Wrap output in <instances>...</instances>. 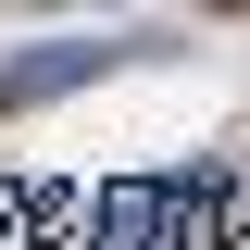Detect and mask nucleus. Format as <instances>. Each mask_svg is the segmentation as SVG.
<instances>
[{
    "instance_id": "1",
    "label": "nucleus",
    "mask_w": 250,
    "mask_h": 250,
    "mask_svg": "<svg viewBox=\"0 0 250 250\" xmlns=\"http://www.w3.org/2000/svg\"><path fill=\"white\" fill-rule=\"evenodd\" d=\"M113 62H125V38H25V50H0V113L75 100V88H100Z\"/></svg>"
}]
</instances>
